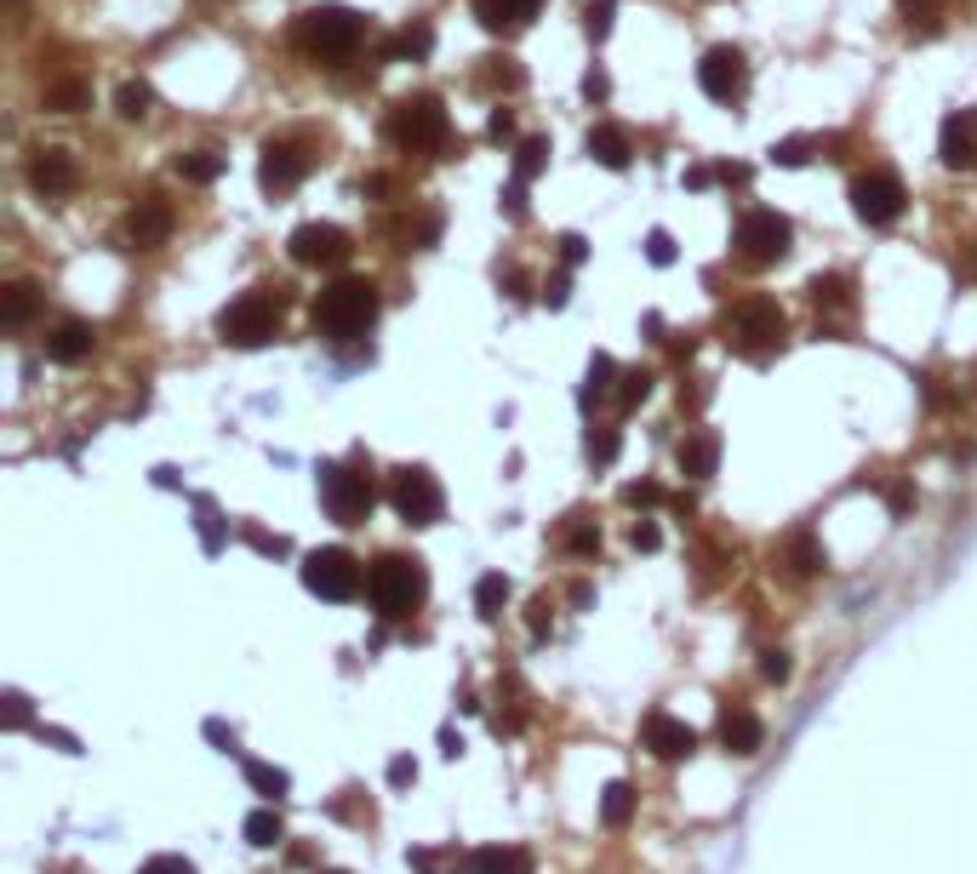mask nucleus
Segmentation results:
<instances>
[{"label": "nucleus", "mask_w": 977, "mask_h": 874, "mask_svg": "<svg viewBox=\"0 0 977 874\" xmlns=\"http://www.w3.org/2000/svg\"><path fill=\"white\" fill-rule=\"evenodd\" d=\"M538 7L543 0H474V17H481L492 35H515L538 17Z\"/></svg>", "instance_id": "obj_22"}, {"label": "nucleus", "mask_w": 977, "mask_h": 874, "mask_svg": "<svg viewBox=\"0 0 977 874\" xmlns=\"http://www.w3.org/2000/svg\"><path fill=\"white\" fill-rule=\"evenodd\" d=\"M681 474L686 481H709V474L720 469V435H709V429H697V435H686L681 440Z\"/></svg>", "instance_id": "obj_23"}, {"label": "nucleus", "mask_w": 977, "mask_h": 874, "mask_svg": "<svg viewBox=\"0 0 977 874\" xmlns=\"http://www.w3.org/2000/svg\"><path fill=\"white\" fill-rule=\"evenodd\" d=\"M463 874H532V852L526 846H474L463 858Z\"/></svg>", "instance_id": "obj_21"}, {"label": "nucleus", "mask_w": 977, "mask_h": 874, "mask_svg": "<svg viewBox=\"0 0 977 874\" xmlns=\"http://www.w3.org/2000/svg\"><path fill=\"white\" fill-rule=\"evenodd\" d=\"M789 560H794V571H800V578H812V571H823V548H817V538H812V532H800V538L789 543Z\"/></svg>", "instance_id": "obj_36"}, {"label": "nucleus", "mask_w": 977, "mask_h": 874, "mask_svg": "<svg viewBox=\"0 0 977 874\" xmlns=\"http://www.w3.org/2000/svg\"><path fill=\"white\" fill-rule=\"evenodd\" d=\"M640 737H646V748L658 760H686L692 748H697V732L686 727V720H674V714H646V727H640Z\"/></svg>", "instance_id": "obj_16"}, {"label": "nucleus", "mask_w": 977, "mask_h": 874, "mask_svg": "<svg viewBox=\"0 0 977 874\" xmlns=\"http://www.w3.org/2000/svg\"><path fill=\"white\" fill-rule=\"evenodd\" d=\"M629 504H663V486H651V481L629 486Z\"/></svg>", "instance_id": "obj_54"}, {"label": "nucleus", "mask_w": 977, "mask_h": 874, "mask_svg": "<svg viewBox=\"0 0 977 874\" xmlns=\"http://www.w3.org/2000/svg\"><path fill=\"white\" fill-rule=\"evenodd\" d=\"M423 594H429V571H423V560H412V555H384L378 566L366 571V601H372V612L389 617V623L412 617Z\"/></svg>", "instance_id": "obj_3"}, {"label": "nucleus", "mask_w": 977, "mask_h": 874, "mask_svg": "<svg viewBox=\"0 0 977 874\" xmlns=\"http://www.w3.org/2000/svg\"><path fill=\"white\" fill-rule=\"evenodd\" d=\"M166 235H172V212H166V201H155V194L127 212V240L138 246V252H155V246H166Z\"/></svg>", "instance_id": "obj_20"}, {"label": "nucleus", "mask_w": 977, "mask_h": 874, "mask_svg": "<svg viewBox=\"0 0 977 874\" xmlns=\"http://www.w3.org/2000/svg\"><path fill=\"white\" fill-rule=\"evenodd\" d=\"M407 863H412L417 874H458V869H463V858H446V852H412Z\"/></svg>", "instance_id": "obj_39"}, {"label": "nucleus", "mask_w": 977, "mask_h": 874, "mask_svg": "<svg viewBox=\"0 0 977 874\" xmlns=\"http://www.w3.org/2000/svg\"><path fill=\"white\" fill-rule=\"evenodd\" d=\"M320 504L338 527H361L378 504V486H372L366 469H349V463H326L320 469Z\"/></svg>", "instance_id": "obj_6"}, {"label": "nucleus", "mask_w": 977, "mask_h": 874, "mask_svg": "<svg viewBox=\"0 0 977 874\" xmlns=\"http://www.w3.org/2000/svg\"><path fill=\"white\" fill-rule=\"evenodd\" d=\"M646 394H651V371H640V366H635V371H623V383H617V401H623V406H640Z\"/></svg>", "instance_id": "obj_37"}, {"label": "nucleus", "mask_w": 977, "mask_h": 874, "mask_svg": "<svg viewBox=\"0 0 977 874\" xmlns=\"http://www.w3.org/2000/svg\"><path fill=\"white\" fill-rule=\"evenodd\" d=\"M361 40H366V17L349 12V7H309L304 17L292 23V46L309 63H326V69L349 63L361 52Z\"/></svg>", "instance_id": "obj_1"}, {"label": "nucleus", "mask_w": 977, "mask_h": 874, "mask_svg": "<svg viewBox=\"0 0 977 874\" xmlns=\"http://www.w3.org/2000/svg\"><path fill=\"white\" fill-rule=\"evenodd\" d=\"M315 332L332 338V343H355L372 332V320H378V286L366 281V274H343L332 281L320 297H315Z\"/></svg>", "instance_id": "obj_2"}, {"label": "nucleus", "mask_w": 977, "mask_h": 874, "mask_svg": "<svg viewBox=\"0 0 977 874\" xmlns=\"http://www.w3.org/2000/svg\"><path fill=\"white\" fill-rule=\"evenodd\" d=\"M646 258L658 263V269H663V263H674V240H669L663 229H651V235H646Z\"/></svg>", "instance_id": "obj_46"}, {"label": "nucleus", "mask_w": 977, "mask_h": 874, "mask_svg": "<svg viewBox=\"0 0 977 874\" xmlns=\"http://www.w3.org/2000/svg\"><path fill=\"white\" fill-rule=\"evenodd\" d=\"M504 601H509V578H504V571H486V578L474 583V612L497 617V612H504Z\"/></svg>", "instance_id": "obj_32"}, {"label": "nucleus", "mask_w": 977, "mask_h": 874, "mask_svg": "<svg viewBox=\"0 0 977 874\" xmlns=\"http://www.w3.org/2000/svg\"><path fill=\"white\" fill-rule=\"evenodd\" d=\"M246 543L263 548V555H286V538H269V532H258V527H246Z\"/></svg>", "instance_id": "obj_50"}, {"label": "nucleus", "mask_w": 977, "mask_h": 874, "mask_svg": "<svg viewBox=\"0 0 977 874\" xmlns=\"http://www.w3.org/2000/svg\"><path fill=\"white\" fill-rule=\"evenodd\" d=\"M35 281H12L7 292H0V327L17 332V327H30V315H35Z\"/></svg>", "instance_id": "obj_25"}, {"label": "nucleus", "mask_w": 977, "mask_h": 874, "mask_svg": "<svg viewBox=\"0 0 977 874\" xmlns=\"http://www.w3.org/2000/svg\"><path fill=\"white\" fill-rule=\"evenodd\" d=\"M389 504H395V515L407 520V527H435V520L446 515V492L423 463H407V469L389 474Z\"/></svg>", "instance_id": "obj_9"}, {"label": "nucleus", "mask_w": 977, "mask_h": 874, "mask_svg": "<svg viewBox=\"0 0 977 874\" xmlns=\"http://www.w3.org/2000/svg\"><path fill=\"white\" fill-rule=\"evenodd\" d=\"M115 104H120V115H127V120H143L149 109H155V92H149V81H127L115 92Z\"/></svg>", "instance_id": "obj_34"}, {"label": "nucleus", "mask_w": 977, "mask_h": 874, "mask_svg": "<svg viewBox=\"0 0 977 874\" xmlns=\"http://www.w3.org/2000/svg\"><path fill=\"white\" fill-rule=\"evenodd\" d=\"M46 109L52 115H81V109H92V86L81 81V74H63V81L46 86Z\"/></svg>", "instance_id": "obj_26"}, {"label": "nucleus", "mask_w": 977, "mask_h": 874, "mask_svg": "<svg viewBox=\"0 0 977 874\" xmlns=\"http://www.w3.org/2000/svg\"><path fill=\"white\" fill-rule=\"evenodd\" d=\"M274 332H281V304H274L269 292H246L217 315V338L235 343V349H263Z\"/></svg>", "instance_id": "obj_8"}, {"label": "nucleus", "mask_w": 977, "mask_h": 874, "mask_svg": "<svg viewBox=\"0 0 977 874\" xmlns=\"http://www.w3.org/2000/svg\"><path fill=\"white\" fill-rule=\"evenodd\" d=\"M789 240H794L789 217H784V212H772V206H749V212L738 217V229H732L738 258H743V263H755V269L789 258Z\"/></svg>", "instance_id": "obj_7"}, {"label": "nucleus", "mask_w": 977, "mask_h": 874, "mask_svg": "<svg viewBox=\"0 0 977 874\" xmlns=\"http://www.w3.org/2000/svg\"><path fill=\"white\" fill-rule=\"evenodd\" d=\"M309 178V155L297 143H263V161H258V184L269 194H292L297 184Z\"/></svg>", "instance_id": "obj_14"}, {"label": "nucleus", "mask_w": 977, "mask_h": 874, "mask_svg": "<svg viewBox=\"0 0 977 874\" xmlns=\"http://www.w3.org/2000/svg\"><path fill=\"white\" fill-rule=\"evenodd\" d=\"M617 452H623V435H617V429H595V435H589V458H595V463H612Z\"/></svg>", "instance_id": "obj_41"}, {"label": "nucleus", "mask_w": 977, "mask_h": 874, "mask_svg": "<svg viewBox=\"0 0 977 874\" xmlns=\"http://www.w3.org/2000/svg\"><path fill=\"white\" fill-rule=\"evenodd\" d=\"M938 155L949 172H966L977 166V109H955L943 120V132H938Z\"/></svg>", "instance_id": "obj_15"}, {"label": "nucleus", "mask_w": 977, "mask_h": 874, "mask_svg": "<svg viewBox=\"0 0 977 874\" xmlns=\"http://www.w3.org/2000/svg\"><path fill=\"white\" fill-rule=\"evenodd\" d=\"M246 840H252V846H281L286 840V823H281V812H274V801L246 817Z\"/></svg>", "instance_id": "obj_31"}, {"label": "nucleus", "mask_w": 977, "mask_h": 874, "mask_svg": "<svg viewBox=\"0 0 977 874\" xmlns=\"http://www.w3.org/2000/svg\"><path fill=\"white\" fill-rule=\"evenodd\" d=\"M486 81H497V86H520V81H526V74L515 69V58H497V69L486 74Z\"/></svg>", "instance_id": "obj_51"}, {"label": "nucleus", "mask_w": 977, "mask_h": 874, "mask_svg": "<svg viewBox=\"0 0 977 874\" xmlns=\"http://www.w3.org/2000/svg\"><path fill=\"white\" fill-rule=\"evenodd\" d=\"M7 727H12V732L30 727V697H23V692H7Z\"/></svg>", "instance_id": "obj_47"}, {"label": "nucleus", "mask_w": 977, "mask_h": 874, "mask_svg": "<svg viewBox=\"0 0 977 874\" xmlns=\"http://www.w3.org/2000/svg\"><path fill=\"white\" fill-rule=\"evenodd\" d=\"M772 161H778V166H807V161H812V143H807V138H784V143H772Z\"/></svg>", "instance_id": "obj_40"}, {"label": "nucleus", "mask_w": 977, "mask_h": 874, "mask_svg": "<svg viewBox=\"0 0 977 874\" xmlns=\"http://www.w3.org/2000/svg\"><path fill=\"white\" fill-rule=\"evenodd\" d=\"M561 258H566V263H584V258H589V240H584V235H566V240H561Z\"/></svg>", "instance_id": "obj_52"}, {"label": "nucleus", "mask_w": 977, "mask_h": 874, "mask_svg": "<svg viewBox=\"0 0 977 874\" xmlns=\"http://www.w3.org/2000/svg\"><path fill=\"white\" fill-rule=\"evenodd\" d=\"M566 548H572V555H595V548H600V527H572Z\"/></svg>", "instance_id": "obj_45"}, {"label": "nucleus", "mask_w": 977, "mask_h": 874, "mask_svg": "<svg viewBox=\"0 0 977 874\" xmlns=\"http://www.w3.org/2000/svg\"><path fill=\"white\" fill-rule=\"evenodd\" d=\"M207 737H212V743H223V755H235V732L223 727V720H207Z\"/></svg>", "instance_id": "obj_53"}, {"label": "nucleus", "mask_w": 977, "mask_h": 874, "mask_svg": "<svg viewBox=\"0 0 977 874\" xmlns=\"http://www.w3.org/2000/svg\"><path fill=\"white\" fill-rule=\"evenodd\" d=\"M304 589L320 594V601H355V594L366 589V571L361 560L349 555V548H315V555H304Z\"/></svg>", "instance_id": "obj_10"}, {"label": "nucleus", "mask_w": 977, "mask_h": 874, "mask_svg": "<svg viewBox=\"0 0 977 874\" xmlns=\"http://www.w3.org/2000/svg\"><path fill=\"white\" fill-rule=\"evenodd\" d=\"M726 343L738 349V355H749V361H766V355H778L784 349V338H789V315L772 304V297H749V304H738L732 309V320H726Z\"/></svg>", "instance_id": "obj_5"}, {"label": "nucleus", "mask_w": 977, "mask_h": 874, "mask_svg": "<svg viewBox=\"0 0 977 874\" xmlns=\"http://www.w3.org/2000/svg\"><path fill=\"white\" fill-rule=\"evenodd\" d=\"M807 297H812L817 309H846V304H851V281H846V274H812Z\"/></svg>", "instance_id": "obj_30"}, {"label": "nucleus", "mask_w": 977, "mask_h": 874, "mask_svg": "<svg viewBox=\"0 0 977 874\" xmlns=\"http://www.w3.org/2000/svg\"><path fill=\"white\" fill-rule=\"evenodd\" d=\"M549 629H555V623H549V606H543V601H538V606H532V635H538V640H543V635H549Z\"/></svg>", "instance_id": "obj_56"}, {"label": "nucleus", "mask_w": 977, "mask_h": 874, "mask_svg": "<svg viewBox=\"0 0 977 874\" xmlns=\"http://www.w3.org/2000/svg\"><path fill=\"white\" fill-rule=\"evenodd\" d=\"M543 161H549V143H543V138H526V143H520V155H515V184L538 178Z\"/></svg>", "instance_id": "obj_35"}, {"label": "nucleus", "mask_w": 977, "mask_h": 874, "mask_svg": "<svg viewBox=\"0 0 977 874\" xmlns=\"http://www.w3.org/2000/svg\"><path fill=\"white\" fill-rule=\"evenodd\" d=\"M612 378H617L612 355H595V361H589V389H584V401H595V394H607V389H612Z\"/></svg>", "instance_id": "obj_38"}, {"label": "nucleus", "mask_w": 977, "mask_h": 874, "mask_svg": "<svg viewBox=\"0 0 977 874\" xmlns=\"http://www.w3.org/2000/svg\"><path fill=\"white\" fill-rule=\"evenodd\" d=\"M761 674H766V681H778V686H784V681H789V652H778V646H766V652H761Z\"/></svg>", "instance_id": "obj_44"}, {"label": "nucleus", "mask_w": 977, "mask_h": 874, "mask_svg": "<svg viewBox=\"0 0 977 874\" xmlns=\"http://www.w3.org/2000/svg\"><path fill=\"white\" fill-rule=\"evenodd\" d=\"M629 817H635V789L629 783H607V794H600V823H607V829H623Z\"/></svg>", "instance_id": "obj_29"}, {"label": "nucleus", "mask_w": 977, "mask_h": 874, "mask_svg": "<svg viewBox=\"0 0 977 874\" xmlns=\"http://www.w3.org/2000/svg\"><path fill=\"white\" fill-rule=\"evenodd\" d=\"M389 783H395V789H407V783H417V766H412L407 755H395V760H389Z\"/></svg>", "instance_id": "obj_49"}, {"label": "nucleus", "mask_w": 977, "mask_h": 874, "mask_svg": "<svg viewBox=\"0 0 977 874\" xmlns=\"http://www.w3.org/2000/svg\"><path fill=\"white\" fill-rule=\"evenodd\" d=\"M138 874H195V863H189V858H178V852H161V858H149Z\"/></svg>", "instance_id": "obj_43"}, {"label": "nucleus", "mask_w": 977, "mask_h": 874, "mask_svg": "<svg viewBox=\"0 0 977 874\" xmlns=\"http://www.w3.org/2000/svg\"><path fill=\"white\" fill-rule=\"evenodd\" d=\"M30 184L40 194H74V184H81V166H74L69 149H35L30 155Z\"/></svg>", "instance_id": "obj_17"}, {"label": "nucleus", "mask_w": 977, "mask_h": 874, "mask_svg": "<svg viewBox=\"0 0 977 874\" xmlns=\"http://www.w3.org/2000/svg\"><path fill=\"white\" fill-rule=\"evenodd\" d=\"M589 161H600L607 172H623V166L635 161L629 132H623V127H595V132H589Z\"/></svg>", "instance_id": "obj_24"}, {"label": "nucleus", "mask_w": 977, "mask_h": 874, "mask_svg": "<svg viewBox=\"0 0 977 874\" xmlns=\"http://www.w3.org/2000/svg\"><path fill=\"white\" fill-rule=\"evenodd\" d=\"M246 783H252V794H263V801H274V806L292 794V778L281 766H269V760H246Z\"/></svg>", "instance_id": "obj_27"}, {"label": "nucleus", "mask_w": 977, "mask_h": 874, "mask_svg": "<svg viewBox=\"0 0 977 874\" xmlns=\"http://www.w3.org/2000/svg\"><path fill=\"white\" fill-rule=\"evenodd\" d=\"M429 46H435V29H429V23H417V29H400V35H395L389 58H412V63H417V58H429Z\"/></svg>", "instance_id": "obj_33"}, {"label": "nucleus", "mask_w": 977, "mask_h": 874, "mask_svg": "<svg viewBox=\"0 0 977 874\" xmlns=\"http://www.w3.org/2000/svg\"><path fill=\"white\" fill-rule=\"evenodd\" d=\"M384 138L407 155H440L446 138H452V120H446L440 97H400L384 120Z\"/></svg>", "instance_id": "obj_4"}, {"label": "nucleus", "mask_w": 977, "mask_h": 874, "mask_svg": "<svg viewBox=\"0 0 977 874\" xmlns=\"http://www.w3.org/2000/svg\"><path fill=\"white\" fill-rule=\"evenodd\" d=\"M97 349V327L92 320H58L52 332H46V361H58V366H81L86 355Z\"/></svg>", "instance_id": "obj_18"}, {"label": "nucleus", "mask_w": 977, "mask_h": 874, "mask_svg": "<svg viewBox=\"0 0 977 874\" xmlns=\"http://www.w3.org/2000/svg\"><path fill=\"white\" fill-rule=\"evenodd\" d=\"M326 874H349V869H326Z\"/></svg>", "instance_id": "obj_58"}, {"label": "nucleus", "mask_w": 977, "mask_h": 874, "mask_svg": "<svg viewBox=\"0 0 977 874\" xmlns=\"http://www.w3.org/2000/svg\"><path fill=\"white\" fill-rule=\"evenodd\" d=\"M200 543H207V548H212V555H217V548H223V527H217V509L207 504V497H200Z\"/></svg>", "instance_id": "obj_42"}, {"label": "nucleus", "mask_w": 977, "mask_h": 874, "mask_svg": "<svg viewBox=\"0 0 977 874\" xmlns=\"http://www.w3.org/2000/svg\"><path fill=\"white\" fill-rule=\"evenodd\" d=\"M515 132V115L509 109H492V138H509Z\"/></svg>", "instance_id": "obj_55"}, {"label": "nucleus", "mask_w": 977, "mask_h": 874, "mask_svg": "<svg viewBox=\"0 0 977 874\" xmlns=\"http://www.w3.org/2000/svg\"><path fill=\"white\" fill-rule=\"evenodd\" d=\"M172 172H178L184 184H212L223 172V155H212V149H189V155L172 161Z\"/></svg>", "instance_id": "obj_28"}, {"label": "nucleus", "mask_w": 977, "mask_h": 874, "mask_svg": "<svg viewBox=\"0 0 977 874\" xmlns=\"http://www.w3.org/2000/svg\"><path fill=\"white\" fill-rule=\"evenodd\" d=\"M286 252H292L297 269H332V263L349 258V235L338 229V223H297Z\"/></svg>", "instance_id": "obj_12"}, {"label": "nucleus", "mask_w": 977, "mask_h": 874, "mask_svg": "<svg viewBox=\"0 0 977 874\" xmlns=\"http://www.w3.org/2000/svg\"><path fill=\"white\" fill-rule=\"evenodd\" d=\"M904 201H909V189H904V178L897 172H886V166H874V172H863L858 184H851V212H858L863 223H897L904 217Z\"/></svg>", "instance_id": "obj_11"}, {"label": "nucleus", "mask_w": 977, "mask_h": 874, "mask_svg": "<svg viewBox=\"0 0 977 874\" xmlns=\"http://www.w3.org/2000/svg\"><path fill=\"white\" fill-rule=\"evenodd\" d=\"M629 543H635V548H658V543H663V532L651 527V520H635V527H629Z\"/></svg>", "instance_id": "obj_48"}, {"label": "nucleus", "mask_w": 977, "mask_h": 874, "mask_svg": "<svg viewBox=\"0 0 977 874\" xmlns=\"http://www.w3.org/2000/svg\"><path fill=\"white\" fill-rule=\"evenodd\" d=\"M909 509H915V492L897 486V492H892V515H909Z\"/></svg>", "instance_id": "obj_57"}, {"label": "nucleus", "mask_w": 977, "mask_h": 874, "mask_svg": "<svg viewBox=\"0 0 977 874\" xmlns=\"http://www.w3.org/2000/svg\"><path fill=\"white\" fill-rule=\"evenodd\" d=\"M697 86H704V97H715V104H732V97H743L749 63H743L738 46H709L704 63H697Z\"/></svg>", "instance_id": "obj_13"}, {"label": "nucleus", "mask_w": 977, "mask_h": 874, "mask_svg": "<svg viewBox=\"0 0 977 874\" xmlns=\"http://www.w3.org/2000/svg\"><path fill=\"white\" fill-rule=\"evenodd\" d=\"M720 743L732 748L738 760L761 755V743H766V727H761V714H755V709H743V704L720 709Z\"/></svg>", "instance_id": "obj_19"}]
</instances>
